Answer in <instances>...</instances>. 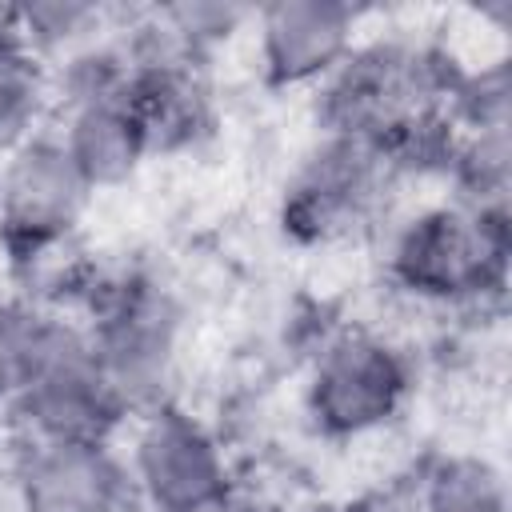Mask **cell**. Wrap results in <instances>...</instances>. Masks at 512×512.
<instances>
[{
  "instance_id": "cell-18",
  "label": "cell",
  "mask_w": 512,
  "mask_h": 512,
  "mask_svg": "<svg viewBox=\"0 0 512 512\" xmlns=\"http://www.w3.org/2000/svg\"><path fill=\"white\" fill-rule=\"evenodd\" d=\"M160 20L172 28V36L192 52V56H208L216 44H224L252 12L240 4H220V0H184V4H164L156 8Z\"/></svg>"
},
{
  "instance_id": "cell-5",
  "label": "cell",
  "mask_w": 512,
  "mask_h": 512,
  "mask_svg": "<svg viewBox=\"0 0 512 512\" xmlns=\"http://www.w3.org/2000/svg\"><path fill=\"white\" fill-rule=\"evenodd\" d=\"M12 440H112L128 420L104 380L88 328L60 316L28 384L4 404Z\"/></svg>"
},
{
  "instance_id": "cell-7",
  "label": "cell",
  "mask_w": 512,
  "mask_h": 512,
  "mask_svg": "<svg viewBox=\"0 0 512 512\" xmlns=\"http://www.w3.org/2000/svg\"><path fill=\"white\" fill-rule=\"evenodd\" d=\"M128 476L136 504L152 512H228L236 488L220 436L180 404H160L140 416Z\"/></svg>"
},
{
  "instance_id": "cell-3",
  "label": "cell",
  "mask_w": 512,
  "mask_h": 512,
  "mask_svg": "<svg viewBox=\"0 0 512 512\" xmlns=\"http://www.w3.org/2000/svg\"><path fill=\"white\" fill-rule=\"evenodd\" d=\"M84 308L96 364L124 412L144 416L172 404L184 336V308L176 292L152 272H116L96 276Z\"/></svg>"
},
{
  "instance_id": "cell-20",
  "label": "cell",
  "mask_w": 512,
  "mask_h": 512,
  "mask_svg": "<svg viewBox=\"0 0 512 512\" xmlns=\"http://www.w3.org/2000/svg\"><path fill=\"white\" fill-rule=\"evenodd\" d=\"M16 40V24H12V8H0V48Z\"/></svg>"
},
{
  "instance_id": "cell-15",
  "label": "cell",
  "mask_w": 512,
  "mask_h": 512,
  "mask_svg": "<svg viewBox=\"0 0 512 512\" xmlns=\"http://www.w3.org/2000/svg\"><path fill=\"white\" fill-rule=\"evenodd\" d=\"M460 204L472 208H508L512 188V128L504 132H460L444 176Z\"/></svg>"
},
{
  "instance_id": "cell-10",
  "label": "cell",
  "mask_w": 512,
  "mask_h": 512,
  "mask_svg": "<svg viewBox=\"0 0 512 512\" xmlns=\"http://www.w3.org/2000/svg\"><path fill=\"white\" fill-rule=\"evenodd\" d=\"M256 16V60L268 88L320 84L356 48V8L344 0H272Z\"/></svg>"
},
{
  "instance_id": "cell-16",
  "label": "cell",
  "mask_w": 512,
  "mask_h": 512,
  "mask_svg": "<svg viewBox=\"0 0 512 512\" xmlns=\"http://www.w3.org/2000/svg\"><path fill=\"white\" fill-rule=\"evenodd\" d=\"M12 24H16V40L32 56L40 60L60 52L72 56L76 48L96 40V28L104 24V8L84 0H32L12 8Z\"/></svg>"
},
{
  "instance_id": "cell-19",
  "label": "cell",
  "mask_w": 512,
  "mask_h": 512,
  "mask_svg": "<svg viewBox=\"0 0 512 512\" xmlns=\"http://www.w3.org/2000/svg\"><path fill=\"white\" fill-rule=\"evenodd\" d=\"M344 512H424L420 504V484H416V468L388 476L372 488H364L360 496H352L348 504H340Z\"/></svg>"
},
{
  "instance_id": "cell-9",
  "label": "cell",
  "mask_w": 512,
  "mask_h": 512,
  "mask_svg": "<svg viewBox=\"0 0 512 512\" xmlns=\"http://www.w3.org/2000/svg\"><path fill=\"white\" fill-rule=\"evenodd\" d=\"M8 480L16 512H128V460L112 440H12Z\"/></svg>"
},
{
  "instance_id": "cell-8",
  "label": "cell",
  "mask_w": 512,
  "mask_h": 512,
  "mask_svg": "<svg viewBox=\"0 0 512 512\" xmlns=\"http://www.w3.org/2000/svg\"><path fill=\"white\" fill-rule=\"evenodd\" d=\"M88 180L76 172L60 136H32L0 160V244L12 268L76 240L92 204Z\"/></svg>"
},
{
  "instance_id": "cell-17",
  "label": "cell",
  "mask_w": 512,
  "mask_h": 512,
  "mask_svg": "<svg viewBox=\"0 0 512 512\" xmlns=\"http://www.w3.org/2000/svg\"><path fill=\"white\" fill-rule=\"evenodd\" d=\"M444 112L460 132H504L512 124V72L508 60L460 68Z\"/></svg>"
},
{
  "instance_id": "cell-14",
  "label": "cell",
  "mask_w": 512,
  "mask_h": 512,
  "mask_svg": "<svg viewBox=\"0 0 512 512\" xmlns=\"http://www.w3.org/2000/svg\"><path fill=\"white\" fill-rule=\"evenodd\" d=\"M52 100V72L20 40L0 48V160L40 136L44 108Z\"/></svg>"
},
{
  "instance_id": "cell-2",
  "label": "cell",
  "mask_w": 512,
  "mask_h": 512,
  "mask_svg": "<svg viewBox=\"0 0 512 512\" xmlns=\"http://www.w3.org/2000/svg\"><path fill=\"white\" fill-rule=\"evenodd\" d=\"M456 72V60L432 44H356L316 84V128L320 136H344L380 148L404 124L444 112Z\"/></svg>"
},
{
  "instance_id": "cell-6",
  "label": "cell",
  "mask_w": 512,
  "mask_h": 512,
  "mask_svg": "<svg viewBox=\"0 0 512 512\" xmlns=\"http://www.w3.org/2000/svg\"><path fill=\"white\" fill-rule=\"evenodd\" d=\"M396 172L364 140L320 136L280 196V228L296 244H336L380 220Z\"/></svg>"
},
{
  "instance_id": "cell-4",
  "label": "cell",
  "mask_w": 512,
  "mask_h": 512,
  "mask_svg": "<svg viewBox=\"0 0 512 512\" xmlns=\"http://www.w3.org/2000/svg\"><path fill=\"white\" fill-rule=\"evenodd\" d=\"M412 392L408 356L372 328H340L304 376V416L324 440H356L400 416Z\"/></svg>"
},
{
  "instance_id": "cell-22",
  "label": "cell",
  "mask_w": 512,
  "mask_h": 512,
  "mask_svg": "<svg viewBox=\"0 0 512 512\" xmlns=\"http://www.w3.org/2000/svg\"><path fill=\"white\" fill-rule=\"evenodd\" d=\"M140 512H152V508H140Z\"/></svg>"
},
{
  "instance_id": "cell-21",
  "label": "cell",
  "mask_w": 512,
  "mask_h": 512,
  "mask_svg": "<svg viewBox=\"0 0 512 512\" xmlns=\"http://www.w3.org/2000/svg\"><path fill=\"white\" fill-rule=\"evenodd\" d=\"M288 512H344V508H336V504H296Z\"/></svg>"
},
{
  "instance_id": "cell-1",
  "label": "cell",
  "mask_w": 512,
  "mask_h": 512,
  "mask_svg": "<svg viewBox=\"0 0 512 512\" xmlns=\"http://www.w3.org/2000/svg\"><path fill=\"white\" fill-rule=\"evenodd\" d=\"M508 208H472L460 200L428 204L408 216L384 252L388 280L424 304L484 308L508 284Z\"/></svg>"
},
{
  "instance_id": "cell-12",
  "label": "cell",
  "mask_w": 512,
  "mask_h": 512,
  "mask_svg": "<svg viewBox=\"0 0 512 512\" xmlns=\"http://www.w3.org/2000/svg\"><path fill=\"white\" fill-rule=\"evenodd\" d=\"M56 136L92 192L132 180L140 172V164L148 160L144 128L124 92L72 104L64 116V128Z\"/></svg>"
},
{
  "instance_id": "cell-13",
  "label": "cell",
  "mask_w": 512,
  "mask_h": 512,
  "mask_svg": "<svg viewBox=\"0 0 512 512\" xmlns=\"http://www.w3.org/2000/svg\"><path fill=\"white\" fill-rule=\"evenodd\" d=\"M424 512H508L504 468L480 452H436L416 468Z\"/></svg>"
},
{
  "instance_id": "cell-11",
  "label": "cell",
  "mask_w": 512,
  "mask_h": 512,
  "mask_svg": "<svg viewBox=\"0 0 512 512\" xmlns=\"http://www.w3.org/2000/svg\"><path fill=\"white\" fill-rule=\"evenodd\" d=\"M124 96L144 128L148 156L196 148L216 128V104L204 80V64L132 68Z\"/></svg>"
}]
</instances>
